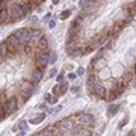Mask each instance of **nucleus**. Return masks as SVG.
Returning <instances> with one entry per match:
<instances>
[{
	"instance_id": "1",
	"label": "nucleus",
	"mask_w": 136,
	"mask_h": 136,
	"mask_svg": "<svg viewBox=\"0 0 136 136\" xmlns=\"http://www.w3.org/2000/svg\"><path fill=\"white\" fill-rule=\"evenodd\" d=\"M88 88H89V92H91L92 95H95V97H98V98H103V100H104V97H106V94H107V89H106V86H104L103 83L95 82V83H92V85H88Z\"/></svg>"
},
{
	"instance_id": "2",
	"label": "nucleus",
	"mask_w": 136,
	"mask_h": 136,
	"mask_svg": "<svg viewBox=\"0 0 136 136\" xmlns=\"http://www.w3.org/2000/svg\"><path fill=\"white\" fill-rule=\"evenodd\" d=\"M3 106V109H5V112H6V115H11V114H14L15 110L18 109V103H17V98L15 97H9L8 100L2 104Z\"/></svg>"
},
{
	"instance_id": "3",
	"label": "nucleus",
	"mask_w": 136,
	"mask_h": 136,
	"mask_svg": "<svg viewBox=\"0 0 136 136\" xmlns=\"http://www.w3.org/2000/svg\"><path fill=\"white\" fill-rule=\"evenodd\" d=\"M77 117H79V122H80V124H83V126H86V127H92L95 124V118H94L92 114L82 112V114H77Z\"/></svg>"
},
{
	"instance_id": "4",
	"label": "nucleus",
	"mask_w": 136,
	"mask_h": 136,
	"mask_svg": "<svg viewBox=\"0 0 136 136\" xmlns=\"http://www.w3.org/2000/svg\"><path fill=\"white\" fill-rule=\"evenodd\" d=\"M21 91H23V100L26 101L27 98L35 92V83L33 82H24L23 85H21Z\"/></svg>"
},
{
	"instance_id": "5",
	"label": "nucleus",
	"mask_w": 136,
	"mask_h": 136,
	"mask_svg": "<svg viewBox=\"0 0 136 136\" xmlns=\"http://www.w3.org/2000/svg\"><path fill=\"white\" fill-rule=\"evenodd\" d=\"M6 44H8V47H9V52L12 53V52H15V50H18V48L21 47V42H20V39L17 38V36L12 33V35H9L8 38H6V41H5Z\"/></svg>"
},
{
	"instance_id": "6",
	"label": "nucleus",
	"mask_w": 136,
	"mask_h": 136,
	"mask_svg": "<svg viewBox=\"0 0 136 136\" xmlns=\"http://www.w3.org/2000/svg\"><path fill=\"white\" fill-rule=\"evenodd\" d=\"M14 35L20 39L21 44H27V42L30 41V30H29V29H18Z\"/></svg>"
},
{
	"instance_id": "7",
	"label": "nucleus",
	"mask_w": 136,
	"mask_h": 136,
	"mask_svg": "<svg viewBox=\"0 0 136 136\" xmlns=\"http://www.w3.org/2000/svg\"><path fill=\"white\" fill-rule=\"evenodd\" d=\"M48 53L47 52H41L38 56H36V59H35V64H36V67L38 68H45L47 65H48Z\"/></svg>"
},
{
	"instance_id": "8",
	"label": "nucleus",
	"mask_w": 136,
	"mask_h": 136,
	"mask_svg": "<svg viewBox=\"0 0 136 136\" xmlns=\"http://www.w3.org/2000/svg\"><path fill=\"white\" fill-rule=\"evenodd\" d=\"M9 18H11L12 23L20 20V18H23V11H21L20 5H12V9L9 11Z\"/></svg>"
},
{
	"instance_id": "9",
	"label": "nucleus",
	"mask_w": 136,
	"mask_h": 136,
	"mask_svg": "<svg viewBox=\"0 0 136 136\" xmlns=\"http://www.w3.org/2000/svg\"><path fill=\"white\" fill-rule=\"evenodd\" d=\"M74 121H73V118L70 117V118H64L62 121H59V122H56V127H59V129H62V130H73L74 129Z\"/></svg>"
},
{
	"instance_id": "10",
	"label": "nucleus",
	"mask_w": 136,
	"mask_h": 136,
	"mask_svg": "<svg viewBox=\"0 0 136 136\" xmlns=\"http://www.w3.org/2000/svg\"><path fill=\"white\" fill-rule=\"evenodd\" d=\"M36 47H38L39 52H47L48 50V39L45 36H41V38L36 41Z\"/></svg>"
},
{
	"instance_id": "11",
	"label": "nucleus",
	"mask_w": 136,
	"mask_h": 136,
	"mask_svg": "<svg viewBox=\"0 0 136 136\" xmlns=\"http://www.w3.org/2000/svg\"><path fill=\"white\" fill-rule=\"evenodd\" d=\"M20 6H21V11H23V17H24V15H27V14H30V12H32L33 3L30 2V0H26V2L21 3Z\"/></svg>"
},
{
	"instance_id": "12",
	"label": "nucleus",
	"mask_w": 136,
	"mask_h": 136,
	"mask_svg": "<svg viewBox=\"0 0 136 136\" xmlns=\"http://www.w3.org/2000/svg\"><path fill=\"white\" fill-rule=\"evenodd\" d=\"M42 76H44V68H38V70H35L33 71V74H32V79H30V82H36L38 83L41 79H42Z\"/></svg>"
},
{
	"instance_id": "13",
	"label": "nucleus",
	"mask_w": 136,
	"mask_h": 136,
	"mask_svg": "<svg viewBox=\"0 0 136 136\" xmlns=\"http://www.w3.org/2000/svg\"><path fill=\"white\" fill-rule=\"evenodd\" d=\"M121 82H122V85H124V86H127L129 83H132L133 82V73H124V74H122Z\"/></svg>"
},
{
	"instance_id": "14",
	"label": "nucleus",
	"mask_w": 136,
	"mask_h": 136,
	"mask_svg": "<svg viewBox=\"0 0 136 136\" xmlns=\"http://www.w3.org/2000/svg\"><path fill=\"white\" fill-rule=\"evenodd\" d=\"M45 117H47V114H45V112L39 114L38 117H35V118H32V119H30V124H39V122H42V121L45 119Z\"/></svg>"
},
{
	"instance_id": "15",
	"label": "nucleus",
	"mask_w": 136,
	"mask_h": 136,
	"mask_svg": "<svg viewBox=\"0 0 136 136\" xmlns=\"http://www.w3.org/2000/svg\"><path fill=\"white\" fill-rule=\"evenodd\" d=\"M119 110V104H112V106H109V109H107V117L109 118H112L117 112Z\"/></svg>"
},
{
	"instance_id": "16",
	"label": "nucleus",
	"mask_w": 136,
	"mask_h": 136,
	"mask_svg": "<svg viewBox=\"0 0 136 136\" xmlns=\"http://www.w3.org/2000/svg\"><path fill=\"white\" fill-rule=\"evenodd\" d=\"M41 36H42V32L41 30H36V29L30 30V41H38Z\"/></svg>"
},
{
	"instance_id": "17",
	"label": "nucleus",
	"mask_w": 136,
	"mask_h": 136,
	"mask_svg": "<svg viewBox=\"0 0 136 136\" xmlns=\"http://www.w3.org/2000/svg\"><path fill=\"white\" fill-rule=\"evenodd\" d=\"M8 18H9V11L6 8L5 9H0V24L5 23V21H8Z\"/></svg>"
},
{
	"instance_id": "18",
	"label": "nucleus",
	"mask_w": 136,
	"mask_h": 136,
	"mask_svg": "<svg viewBox=\"0 0 136 136\" xmlns=\"http://www.w3.org/2000/svg\"><path fill=\"white\" fill-rule=\"evenodd\" d=\"M9 53V47L6 42H0V56H6Z\"/></svg>"
},
{
	"instance_id": "19",
	"label": "nucleus",
	"mask_w": 136,
	"mask_h": 136,
	"mask_svg": "<svg viewBox=\"0 0 136 136\" xmlns=\"http://www.w3.org/2000/svg\"><path fill=\"white\" fill-rule=\"evenodd\" d=\"M68 91V83L67 82H60L59 83V95H64Z\"/></svg>"
},
{
	"instance_id": "20",
	"label": "nucleus",
	"mask_w": 136,
	"mask_h": 136,
	"mask_svg": "<svg viewBox=\"0 0 136 136\" xmlns=\"http://www.w3.org/2000/svg\"><path fill=\"white\" fill-rule=\"evenodd\" d=\"M97 79H98L97 73H95V71H91V73H89V76H88V85L95 83V82H97Z\"/></svg>"
},
{
	"instance_id": "21",
	"label": "nucleus",
	"mask_w": 136,
	"mask_h": 136,
	"mask_svg": "<svg viewBox=\"0 0 136 136\" xmlns=\"http://www.w3.org/2000/svg\"><path fill=\"white\" fill-rule=\"evenodd\" d=\"M118 97H119V94H118L117 91H112V92H110V95H106V97H104V100H106V101H114V100H117Z\"/></svg>"
},
{
	"instance_id": "22",
	"label": "nucleus",
	"mask_w": 136,
	"mask_h": 136,
	"mask_svg": "<svg viewBox=\"0 0 136 136\" xmlns=\"http://www.w3.org/2000/svg\"><path fill=\"white\" fill-rule=\"evenodd\" d=\"M18 127L21 129L20 135H26V130H27V122H26V121H20V124H18Z\"/></svg>"
},
{
	"instance_id": "23",
	"label": "nucleus",
	"mask_w": 136,
	"mask_h": 136,
	"mask_svg": "<svg viewBox=\"0 0 136 136\" xmlns=\"http://www.w3.org/2000/svg\"><path fill=\"white\" fill-rule=\"evenodd\" d=\"M71 9H65L64 12H60V20H67V18H70L71 17Z\"/></svg>"
},
{
	"instance_id": "24",
	"label": "nucleus",
	"mask_w": 136,
	"mask_h": 136,
	"mask_svg": "<svg viewBox=\"0 0 136 136\" xmlns=\"http://www.w3.org/2000/svg\"><path fill=\"white\" fill-rule=\"evenodd\" d=\"M132 21H133V15H130V14H126L124 20H122V24H124V26H129V24H132Z\"/></svg>"
},
{
	"instance_id": "25",
	"label": "nucleus",
	"mask_w": 136,
	"mask_h": 136,
	"mask_svg": "<svg viewBox=\"0 0 136 136\" xmlns=\"http://www.w3.org/2000/svg\"><path fill=\"white\" fill-rule=\"evenodd\" d=\"M39 136H47V135H53V129L52 127H45L42 132H38Z\"/></svg>"
},
{
	"instance_id": "26",
	"label": "nucleus",
	"mask_w": 136,
	"mask_h": 136,
	"mask_svg": "<svg viewBox=\"0 0 136 136\" xmlns=\"http://www.w3.org/2000/svg\"><path fill=\"white\" fill-rule=\"evenodd\" d=\"M8 115H6V112H5V109H3V106L0 104V121H3L5 118H6Z\"/></svg>"
},
{
	"instance_id": "27",
	"label": "nucleus",
	"mask_w": 136,
	"mask_h": 136,
	"mask_svg": "<svg viewBox=\"0 0 136 136\" xmlns=\"http://www.w3.org/2000/svg\"><path fill=\"white\" fill-rule=\"evenodd\" d=\"M58 60V56H56V53H52L50 55V58H48V64H55Z\"/></svg>"
},
{
	"instance_id": "28",
	"label": "nucleus",
	"mask_w": 136,
	"mask_h": 136,
	"mask_svg": "<svg viewBox=\"0 0 136 136\" xmlns=\"http://www.w3.org/2000/svg\"><path fill=\"white\" fill-rule=\"evenodd\" d=\"M64 79H65V73L64 71H60V74H58V77H56V80L60 83V82H64Z\"/></svg>"
},
{
	"instance_id": "29",
	"label": "nucleus",
	"mask_w": 136,
	"mask_h": 136,
	"mask_svg": "<svg viewBox=\"0 0 136 136\" xmlns=\"http://www.w3.org/2000/svg\"><path fill=\"white\" fill-rule=\"evenodd\" d=\"M67 77H68V80H76V79H77V74H76V73H70Z\"/></svg>"
},
{
	"instance_id": "30",
	"label": "nucleus",
	"mask_w": 136,
	"mask_h": 136,
	"mask_svg": "<svg viewBox=\"0 0 136 136\" xmlns=\"http://www.w3.org/2000/svg\"><path fill=\"white\" fill-rule=\"evenodd\" d=\"M127 122H129V119H127V118H126V119H122V121H121V122H119V124H118V129H119V130H121V129H122V127H124V126H126V124H127Z\"/></svg>"
},
{
	"instance_id": "31",
	"label": "nucleus",
	"mask_w": 136,
	"mask_h": 136,
	"mask_svg": "<svg viewBox=\"0 0 136 136\" xmlns=\"http://www.w3.org/2000/svg\"><path fill=\"white\" fill-rule=\"evenodd\" d=\"M8 6V0H0V9H5Z\"/></svg>"
},
{
	"instance_id": "32",
	"label": "nucleus",
	"mask_w": 136,
	"mask_h": 136,
	"mask_svg": "<svg viewBox=\"0 0 136 136\" xmlns=\"http://www.w3.org/2000/svg\"><path fill=\"white\" fill-rule=\"evenodd\" d=\"M83 73H85V68H83V67H79L76 74H77V76H83Z\"/></svg>"
},
{
	"instance_id": "33",
	"label": "nucleus",
	"mask_w": 136,
	"mask_h": 136,
	"mask_svg": "<svg viewBox=\"0 0 136 136\" xmlns=\"http://www.w3.org/2000/svg\"><path fill=\"white\" fill-rule=\"evenodd\" d=\"M44 100H45V101H48V103H50V100H52V95H50V94L47 92V94L44 95Z\"/></svg>"
},
{
	"instance_id": "34",
	"label": "nucleus",
	"mask_w": 136,
	"mask_h": 136,
	"mask_svg": "<svg viewBox=\"0 0 136 136\" xmlns=\"http://www.w3.org/2000/svg\"><path fill=\"white\" fill-rule=\"evenodd\" d=\"M48 23V27L50 29H55V26H56V21H47Z\"/></svg>"
},
{
	"instance_id": "35",
	"label": "nucleus",
	"mask_w": 136,
	"mask_h": 136,
	"mask_svg": "<svg viewBox=\"0 0 136 136\" xmlns=\"http://www.w3.org/2000/svg\"><path fill=\"white\" fill-rule=\"evenodd\" d=\"M86 3H88V0H80V2H79V6H80V8H85Z\"/></svg>"
},
{
	"instance_id": "36",
	"label": "nucleus",
	"mask_w": 136,
	"mask_h": 136,
	"mask_svg": "<svg viewBox=\"0 0 136 136\" xmlns=\"http://www.w3.org/2000/svg\"><path fill=\"white\" fill-rule=\"evenodd\" d=\"M55 76H56V68H53L50 71V74H48V77H55Z\"/></svg>"
},
{
	"instance_id": "37",
	"label": "nucleus",
	"mask_w": 136,
	"mask_h": 136,
	"mask_svg": "<svg viewBox=\"0 0 136 136\" xmlns=\"http://www.w3.org/2000/svg\"><path fill=\"white\" fill-rule=\"evenodd\" d=\"M30 50H32V48L29 45H24V52H26V53H30Z\"/></svg>"
},
{
	"instance_id": "38",
	"label": "nucleus",
	"mask_w": 136,
	"mask_h": 136,
	"mask_svg": "<svg viewBox=\"0 0 136 136\" xmlns=\"http://www.w3.org/2000/svg\"><path fill=\"white\" fill-rule=\"evenodd\" d=\"M50 17H52V14H50V12H48V14L44 17V21H48V20H50Z\"/></svg>"
},
{
	"instance_id": "39",
	"label": "nucleus",
	"mask_w": 136,
	"mask_h": 136,
	"mask_svg": "<svg viewBox=\"0 0 136 136\" xmlns=\"http://www.w3.org/2000/svg\"><path fill=\"white\" fill-rule=\"evenodd\" d=\"M79 91V88H77V86H74V88H71V92H77Z\"/></svg>"
},
{
	"instance_id": "40",
	"label": "nucleus",
	"mask_w": 136,
	"mask_h": 136,
	"mask_svg": "<svg viewBox=\"0 0 136 136\" xmlns=\"http://www.w3.org/2000/svg\"><path fill=\"white\" fill-rule=\"evenodd\" d=\"M59 2H60V0H53V5H58Z\"/></svg>"
},
{
	"instance_id": "41",
	"label": "nucleus",
	"mask_w": 136,
	"mask_h": 136,
	"mask_svg": "<svg viewBox=\"0 0 136 136\" xmlns=\"http://www.w3.org/2000/svg\"><path fill=\"white\" fill-rule=\"evenodd\" d=\"M133 74H135V76H136V64H135V73H133Z\"/></svg>"
}]
</instances>
